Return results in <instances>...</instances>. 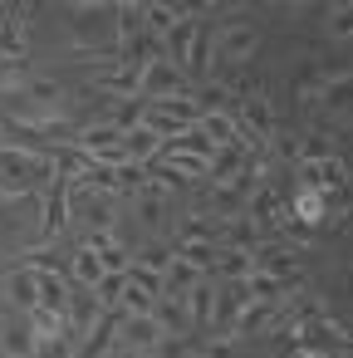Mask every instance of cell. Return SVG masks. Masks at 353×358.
Returning a JSON list of instances; mask_svg holds the SVG:
<instances>
[{"instance_id": "1", "label": "cell", "mask_w": 353, "mask_h": 358, "mask_svg": "<svg viewBox=\"0 0 353 358\" xmlns=\"http://www.w3.org/2000/svg\"><path fill=\"white\" fill-rule=\"evenodd\" d=\"M196 103L192 99H162V103H147L143 108V128L147 133H157L162 143H172V138H182L187 128H196Z\"/></svg>"}, {"instance_id": "2", "label": "cell", "mask_w": 353, "mask_h": 358, "mask_svg": "<svg viewBox=\"0 0 353 358\" xmlns=\"http://www.w3.org/2000/svg\"><path fill=\"white\" fill-rule=\"evenodd\" d=\"M289 334H294V348H299V353H314V358H324V353H338V348L348 343L343 324L324 319L319 309H314V314H304V319H299Z\"/></svg>"}, {"instance_id": "3", "label": "cell", "mask_w": 353, "mask_h": 358, "mask_svg": "<svg viewBox=\"0 0 353 358\" xmlns=\"http://www.w3.org/2000/svg\"><path fill=\"white\" fill-rule=\"evenodd\" d=\"M138 99H147V103H162V99H192V84H187V74H182L177 64L147 59V64H143V79H138Z\"/></svg>"}, {"instance_id": "4", "label": "cell", "mask_w": 353, "mask_h": 358, "mask_svg": "<svg viewBox=\"0 0 353 358\" xmlns=\"http://www.w3.org/2000/svg\"><path fill=\"white\" fill-rule=\"evenodd\" d=\"M211 50H216V64H245V59L260 50V30H255L250 20H236V25H226V30L211 40Z\"/></svg>"}, {"instance_id": "5", "label": "cell", "mask_w": 353, "mask_h": 358, "mask_svg": "<svg viewBox=\"0 0 353 358\" xmlns=\"http://www.w3.org/2000/svg\"><path fill=\"white\" fill-rule=\"evenodd\" d=\"M162 343V329L152 314H118V348L123 353H152Z\"/></svg>"}, {"instance_id": "6", "label": "cell", "mask_w": 353, "mask_h": 358, "mask_svg": "<svg viewBox=\"0 0 353 358\" xmlns=\"http://www.w3.org/2000/svg\"><path fill=\"white\" fill-rule=\"evenodd\" d=\"M84 245L99 255L103 275H118V280L128 275V265H133V250H128V245H123L113 231H89V236H84Z\"/></svg>"}, {"instance_id": "7", "label": "cell", "mask_w": 353, "mask_h": 358, "mask_svg": "<svg viewBox=\"0 0 353 358\" xmlns=\"http://www.w3.org/2000/svg\"><path fill=\"white\" fill-rule=\"evenodd\" d=\"M250 304V294H245V285L240 280H226V285H216V294H211V324L231 338V324H236V314Z\"/></svg>"}, {"instance_id": "8", "label": "cell", "mask_w": 353, "mask_h": 358, "mask_svg": "<svg viewBox=\"0 0 353 358\" xmlns=\"http://www.w3.org/2000/svg\"><path fill=\"white\" fill-rule=\"evenodd\" d=\"M108 309L99 304V294L94 289H79V294H69V304H64V324H69V338H84L99 319H103Z\"/></svg>"}, {"instance_id": "9", "label": "cell", "mask_w": 353, "mask_h": 358, "mask_svg": "<svg viewBox=\"0 0 353 358\" xmlns=\"http://www.w3.org/2000/svg\"><path fill=\"white\" fill-rule=\"evenodd\" d=\"M40 348V334L30 329L25 314H10L6 324H0V353H10V358H35Z\"/></svg>"}, {"instance_id": "10", "label": "cell", "mask_w": 353, "mask_h": 358, "mask_svg": "<svg viewBox=\"0 0 353 358\" xmlns=\"http://www.w3.org/2000/svg\"><path fill=\"white\" fill-rule=\"evenodd\" d=\"M35 270V289H40V309H50V314H64V304H69V280L55 270V265H30Z\"/></svg>"}, {"instance_id": "11", "label": "cell", "mask_w": 353, "mask_h": 358, "mask_svg": "<svg viewBox=\"0 0 353 358\" xmlns=\"http://www.w3.org/2000/svg\"><path fill=\"white\" fill-rule=\"evenodd\" d=\"M0 289H6V304H10L15 314L40 309V289H35V270H30V265H25V270H10Z\"/></svg>"}, {"instance_id": "12", "label": "cell", "mask_w": 353, "mask_h": 358, "mask_svg": "<svg viewBox=\"0 0 353 358\" xmlns=\"http://www.w3.org/2000/svg\"><path fill=\"white\" fill-rule=\"evenodd\" d=\"M196 133H201L216 152L245 138V133H240V123H236V113H201V118H196Z\"/></svg>"}, {"instance_id": "13", "label": "cell", "mask_w": 353, "mask_h": 358, "mask_svg": "<svg viewBox=\"0 0 353 358\" xmlns=\"http://www.w3.org/2000/svg\"><path fill=\"white\" fill-rule=\"evenodd\" d=\"M260 245H265V226H260L255 216L240 211V216L226 221V250H245V255H255Z\"/></svg>"}, {"instance_id": "14", "label": "cell", "mask_w": 353, "mask_h": 358, "mask_svg": "<svg viewBox=\"0 0 353 358\" xmlns=\"http://www.w3.org/2000/svg\"><path fill=\"white\" fill-rule=\"evenodd\" d=\"M152 319H157V329H162V338H182V334L192 329V314H187V299H172V294H162V299L152 304Z\"/></svg>"}, {"instance_id": "15", "label": "cell", "mask_w": 353, "mask_h": 358, "mask_svg": "<svg viewBox=\"0 0 353 358\" xmlns=\"http://www.w3.org/2000/svg\"><path fill=\"white\" fill-rule=\"evenodd\" d=\"M236 123H240L245 138H275V108H270L265 99H245Z\"/></svg>"}, {"instance_id": "16", "label": "cell", "mask_w": 353, "mask_h": 358, "mask_svg": "<svg viewBox=\"0 0 353 358\" xmlns=\"http://www.w3.org/2000/svg\"><path fill=\"white\" fill-rule=\"evenodd\" d=\"M196 280H201V270H196L192 260L172 255V260H167V270H162V294H172V299H187V294L196 289Z\"/></svg>"}, {"instance_id": "17", "label": "cell", "mask_w": 353, "mask_h": 358, "mask_svg": "<svg viewBox=\"0 0 353 358\" xmlns=\"http://www.w3.org/2000/svg\"><path fill=\"white\" fill-rule=\"evenodd\" d=\"M123 152H128V162L147 167V162H157V157H162V138H157V133H147V128H128V133H123Z\"/></svg>"}, {"instance_id": "18", "label": "cell", "mask_w": 353, "mask_h": 358, "mask_svg": "<svg viewBox=\"0 0 353 358\" xmlns=\"http://www.w3.org/2000/svg\"><path fill=\"white\" fill-rule=\"evenodd\" d=\"M275 314H280V304H245L231 324V338H250L260 329H275Z\"/></svg>"}, {"instance_id": "19", "label": "cell", "mask_w": 353, "mask_h": 358, "mask_svg": "<svg viewBox=\"0 0 353 358\" xmlns=\"http://www.w3.org/2000/svg\"><path fill=\"white\" fill-rule=\"evenodd\" d=\"M187 15H192L187 6H143V30H147L152 40H162V35H167L177 20H187Z\"/></svg>"}, {"instance_id": "20", "label": "cell", "mask_w": 353, "mask_h": 358, "mask_svg": "<svg viewBox=\"0 0 353 358\" xmlns=\"http://www.w3.org/2000/svg\"><path fill=\"white\" fill-rule=\"evenodd\" d=\"M138 79H143V64H118V69H103L99 74V89L123 94V99H138Z\"/></svg>"}, {"instance_id": "21", "label": "cell", "mask_w": 353, "mask_h": 358, "mask_svg": "<svg viewBox=\"0 0 353 358\" xmlns=\"http://www.w3.org/2000/svg\"><path fill=\"white\" fill-rule=\"evenodd\" d=\"M69 280H74L79 289H94V285L103 280V265H99V255H94L89 245H79V250L69 255Z\"/></svg>"}, {"instance_id": "22", "label": "cell", "mask_w": 353, "mask_h": 358, "mask_svg": "<svg viewBox=\"0 0 353 358\" xmlns=\"http://www.w3.org/2000/svg\"><path fill=\"white\" fill-rule=\"evenodd\" d=\"M152 304H157V294H152L147 285H138V280H128V275H123V289H118V314H152Z\"/></svg>"}, {"instance_id": "23", "label": "cell", "mask_w": 353, "mask_h": 358, "mask_svg": "<svg viewBox=\"0 0 353 358\" xmlns=\"http://www.w3.org/2000/svg\"><path fill=\"white\" fill-rule=\"evenodd\" d=\"M314 177H319V196H324V192H329V196H338V192H343V182H348V167H343L338 157H329V152H324V157L314 162Z\"/></svg>"}, {"instance_id": "24", "label": "cell", "mask_w": 353, "mask_h": 358, "mask_svg": "<svg viewBox=\"0 0 353 358\" xmlns=\"http://www.w3.org/2000/svg\"><path fill=\"white\" fill-rule=\"evenodd\" d=\"M64 221H69V206H64V187L55 182V187H50V196H45V241H50V236H59V231H64Z\"/></svg>"}, {"instance_id": "25", "label": "cell", "mask_w": 353, "mask_h": 358, "mask_svg": "<svg viewBox=\"0 0 353 358\" xmlns=\"http://www.w3.org/2000/svg\"><path fill=\"white\" fill-rule=\"evenodd\" d=\"M211 294H216V285H211V280H196V289L187 294V314H192V324H211Z\"/></svg>"}, {"instance_id": "26", "label": "cell", "mask_w": 353, "mask_h": 358, "mask_svg": "<svg viewBox=\"0 0 353 358\" xmlns=\"http://www.w3.org/2000/svg\"><path fill=\"white\" fill-rule=\"evenodd\" d=\"M211 265H221V275H226V280H245V275L255 270L245 250H226V245L216 250V260H211Z\"/></svg>"}, {"instance_id": "27", "label": "cell", "mask_w": 353, "mask_h": 358, "mask_svg": "<svg viewBox=\"0 0 353 358\" xmlns=\"http://www.w3.org/2000/svg\"><path fill=\"white\" fill-rule=\"evenodd\" d=\"M324 216V196L319 192H299V201H294V221H319Z\"/></svg>"}, {"instance_id": "28", "label": "cell", "mask_w": 353, "mask_h": 358, "mask_svg": "<svg viewBox=\"0 0 353 358\" xmlns=\"http://www.w3.org/2000/svg\"><path fill=\"white\" fill-rule=\"evenodd\" d=\"M167 260H172V250H167V245H143V250H138V265H143V270H152V275H162V270H167Z\"/></svg>"}, {"instance_id": "29", "label": "cell", "mask_w": 353, "mask_h": 358, "mask_svg": "<svg viewBox=\"0 0 353 358\" xmlns=\"http://www.w3.org/2000/svg\"><path fill=\"white\" fill-rule=\"evenodd\" d=\"M35 358H74V338H69V334H59V338H40Z\"/></svg>"}, {"instance_id": "30", "label": "cell", "mask_w": 353, "mask_h": 358, "mask_svg": "<svg viewBox=\"0 0 353 358\" xmlns=\"http://www.w3.org/2000/svg\"><path fill=\"white\" fill-rule=\"evenodd\" d=\"M329 35H333V40H348V35H353V10H348V6H333V15H329Z\"/></svg>"}, {"instance_id": "31", "label": "cell", "mask_w": 353, "mask_h": 358, "mask_svg": "<svg viewBox=\"0 0 353 358\" xmlns=\"http://www.w3.org/2000/svg\"><path fill=\"white\" fill-rule=\"evenodd\" d=\"M201 358H236V338H226V334L201 338Z\"/></svg>"}, {"instance_id": "32", "label": "cell", "mask_w": 353, "mask_h": 358, "mask_svg": "<svg viewBox=\"0 0 353 358\" xmlns=\"http://www.w3.org/2000/svg\"><path fill=\"white\" fill-rule=\"evenodd\" d=\"M138 211H143V221H147V226H157V221H162V201H157L152 192H147V196L138 201Z\"/></svg>"}, {"instance_id": "33", "label": "cell", "mask_w": 353, "mask_h": 358, "mask_svg": "<svg viewBox=\"0 0 353 358\" xmlns=\"http://www.w3.org/2000/svg\"><path fill=\"white\" fill-rule=\"evenodd\" d=\"M324 103H329V108H348V84H343V79H338V84H329Z\"/></svg>"}, {"instance_id": "34", "label": "cell", "mask_w": 353, "mask_h": 358, "mask_svg": "<svg viewBox=\"0 0 353 358\" xmlns=\"http://www.w3.org/2000/svg\"><path fill=\"white\" fill-rule=\"evenodd\" d=\"M133 358H152V353H133Z\"/></svg>"}, {"instance_id": "35", "label": "cell", "mask_w": 353, "mask_h": 358, "mask_svg": "<svg viewBox=\"0 0 353 358\" xmlns=\"http://www.w3.org/2000/svg\"><path fill=\"white\" fill-rule=\"evenodd\" d=\"M0 358H10V353H0Z\"/></svg>"}]
</instances>
